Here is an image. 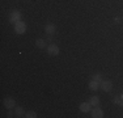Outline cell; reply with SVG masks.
<instances>
[{"label": "cell", "mask_w": 123, "mask_h": 118, "mask_svg": "<svg viewBox=\"0 0 123 118\" xmlns=\"http://www.w3.org/2000/svg\"><path fill=\"white\" fill-rule=\"evenodd\" d=\"M14 114H16L17 117H25V111L21 106H17V108L14 109Z\"/></svg>", "instance_id": "8fae6325"}, {"label": "cell", "mask_w": 123, "mask_h": 118, "mask_svg": "<svg viewBox=\"0 0 123 118\" xmlns=\"http://www.w3.org/2000/svg\"><path fill=\"white\" fill-rule=\"evenodd\" d=\"M90 111H92V117L93 118H102L104 117V110H102L101 108H98V106H94Z\"/></svg>", "instance_id": "8992f818"}, {"label": "cell", "mask_w": 123, "mask_h": 118, "mask_svg": "<svg viewBox=\"0 0 123 118\" xmlns=\"http://www.w3.org/2000/svg\"><path fill=\"white\" fill-rule=\"evenodd\" d=\"M92 79H93V80H96V81H99V83L102 81V76H101V73H94V75L92 76Z\"/></svg>", "instance_id": "5bb4252c"}, {"label": "cell", "mask_w": 123, "mask_h": 118, "mask_svg": "<svg viewBox=\"0 0 123 118\" xmlns=\"http://www.w3.org/2000/svg\"><path fill=\"white\" fill-rule=\"evenodd\" d=\"M101 89L104 92H111V89H113V83L110 80H102L101 81Z\"/></svg>", "instance_id": "277c9868"}, {"label": "cell", "mask_w": 123, "mask_h": 118, "mask_svg": "<svg viewBox=\"0 0 123 118\" xmlns=\"http://www.w3.org/2000/svg\"><path fill=\"white\" fill-rule=\"evenodd\" d=\"M55 30H56V26H55L54 24H51V22L47 24V25L45 26V32H46L49 35H52V34L55 33Z\"/></svg>", "instance_id": "ba28073f"}, {"label": "cell", "mask_w": 123, "mask_h": 118, "mask_svg": "<svg viewBox=\"0 0 123 118\" xmlns=\"http://www.w3.org/2000/svg\"><path fill=\"white\" fill-rule=\"evenodd\" d=\"M14 32H16L17 34H24L26 32V24L24 21H18L17 24H14Z\"/></svg>", "instance_id": "7a4b0ae2"}, {"label": "cell", "mask_w": 123, "mask_h": 118, "mask_svg": "<svg viewBox=\"0 0 123 118\" xmlns=\"http://www.w3.org/2000/svg\"><path fill=\"white\" fill-rule=\"evenodd\" d=\"M47 52H49V55H51V57H56V55L60 52V49H59L58 45L51 43V45L47 46Z\"/></svg>", "instance_id": "3957f363"}, {"label": "cell", "mask_w": 123, "mask_h": 118, "mask_svg": "<svg viewBox=\"0 0 123 118\" xmlns=\"http://www.w3.org/2000/svg\"><path fill=\"white\" fill-rule=\"evenodd\" d=\"M122 101H123V96H122Z\"/></svg>", "instance_id": "9a60e30c"}, {"label": "cell", "mask_w": 123, "mask_h": 118, "mask_svg": "<svg viewBox=\"0 0 123 118\" xmlns=\"http://www.w3.org/2000/svg\"><path fill=\"white\" fill-rule=\"evenodd\" d=\"M80 110L83 111V113H89V111L92 110V105H90L89 102H81L80 104Z\"/></svg>", "instance_id": "9c48e42d"}, {"label": "cell", "mask_w": 123, "mask_h": 118, "mask_svg": "<svg viewBox=\"0 0 123 118\" xmlns=\"http://www.w3.org/2000/svg\"><path fill=\"white\" fill-rule=\"evenodd\" d=\"M18 21H21V13H20V11H12L9 13V22L17 24Z\"/></svg>", "instance_id": "6da1fadb"}, {"label": "cell", "mask_w": 123, "mask_h": 118, "mask_svg": "<svg viewBox=\"0 0 123 118\" xmlns=\"http://www.w3.org/2000/svg\"><path fill=\"white\" fill-rule=\"evenodd\" d=\"M3 104H4V106L7 109H13L16 106V101H14V98H12V97H5Z\"/></svg>", "instance_id": "5b68a950"}, {"label": "cell", "mask_w": 123, "mask_h": 118, "mask_svg": "<svg viewBox=\"0 0 123 118\" xmlns=\"http://www.w3.org/2000/svg\"><path fill=\"white\" fill-rule=\"evenodd\" d=\"M99 101H101V100H99L98 96H92L89 100H88V102H89L92 106H98L99 105Z\"/></svg>", "instance_id": "30bf717a"}, {"label": "cell", "mask_w": 123, "mask_h": 118, "mask_svg": "<svg viewBox=\"0 0 123 118\" xmlns=\"http://www.w3.org/2000/svg\"><path fill=\"white\" fill-rule=\"evenodd\" d=\"M36 45H37V47H39V49H45L46 47V41L45 39H37Z\"/></svg>", "instance_id": "7c38bea8"}, {"label": "cell", "mask_w": 123, "mask_h": 118, "mask_svg": "<svg viewBox=\"0 0 123 118\" xmlns=\"http://www.w3.org/2000/svg\"><path fill=\"white\" fill-rule=\"evenodd\" d=\"M99 88H101V83L99 81H96V80H90L89 81V89L93 91V92H96V91H98Z\"/></svg>", "instance_id": "52a82bcc"}, {"label": "cell", "mask_w": 123, "mask_h": 118, "mask_svg": "<svg viewBox=\"0 0 123 118\" xmlns=\"http://www.w3.org/2000/svg\"><path fill=\"white\" fill-rule=\"evenodd\" d=\"M25 117L26 118H37V113L33 110H30V111H28V113H25Z\"/></svg>", "instance_id": "4fadbf2b"}]
</instances>
